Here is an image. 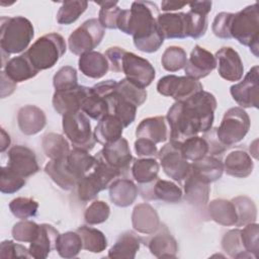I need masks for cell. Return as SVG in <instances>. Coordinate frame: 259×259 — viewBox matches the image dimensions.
I'll list each match as a JSON object with an SVG mask.
<instances>
[{"label":"cell","mask_w":259,"mask_h":259,"mask_svg":"<svg viewBox=\"0 0 259 259\" xmlns=\"http://www.w3.org/2000/svg\"><path fill=\"white\" fill-rule=\"evenodd\" d=\"M215 108V97L204 90L184 101H176L166 115L170 127V142L180 146L186 139L208 132L213 123Z\"/></svg>","instance_id":"cell-1"},{"label":"cell","mask_w":259,"mask_h":259,"mask_svg":"<svg viewBox=\"0 0 259 259\" xmlns=\"http://www.w3.org/2000/svg\"><path fill=\"white\" fill-rule=\"evenodd\" d=\"M159 10L151 1H135L130 9H121L117 28L133 36L135 47L144 53L157 52L164 42L158 24Z\"/></svg>","instance_id":"cell-2"},{"label":"cell","mask_w":259,"mask_h":259,"mask_svg":"<svg viewBox=\"0 0 259 259\" xmlns=\"http://www.w3.org/2000/svg\"><path fill=\"white\" fill-rule=\"evenodd\" d=\"M34 35L32 23L23 16L0 18V48L4 56L22 53Z\"/></svg>","instance_id":"cell-3"},{"label":"cell","mask_w":259,"mask_h":259,"mask_svg":"<svg viewBox=\"0 0 259 259\" xmlns=\"http://www.w3.org/2000/svg\"><path fill=\"white\" fill-rule=\"evenodd\" d=\"M230 36L241 45L250 49L251 53L258 57L259 40V11L258 4L246 6L241 11L233 13L230 22Z\"/></svg>","instance_id":"cell-4"},{"label":"cell","mask_w":259,"mask_h":259,"mask_svg":"<svg viewBox=\"0 0 259 259\" xmlns=\"http://www.w3.org/2000/svg\"><path fill=\"white\" fill-rule=\"evenodd\" d=\"M65 38L51 32L38 37L24 53L32 66L39 72L53 68L66 53Z\"/></svg>","instance_id":"cell-5"},{"label":"cell","mask_w":259,"mask_h":259,"mask_svg":"<svg viewBox=\"0 0 259 259\" xmlns=\"http://www.w3.org/2000/svg\"><path fill=\"white\" fill-rule=\"evenodd\" d=\"M95 158L94 168L84 175L77 185V194L82 201H89L95 198L100 191L108 188L113 180L122 175L120 171L109 166L99 154Z\"/></svg>","instance_id":"cell-6"},{"label":"cell","mask_w":259,"mask_h":259,"mask_svg":"<svg viewBox=\"0 0 259 259\" xmlns=\"http://www.w3.org/2000/svg\"><path fill=\"white\" fill-rule=\"evenodd\" d=\"M250 117L242 107L228 109L217 127V137L227 148L241 142L250 128Z\"/></svg>","instance_id":"cell-7"},{"label":"cell","mask_w":259,"mask_h":259,"mask_svg":"<svg viewBox=\"0 0 259 259\" xmlns=\"http://www.w3.org/2000/svg\"><path fill=\"white\" fill-rule=\"evenodd\" d=\"M63 132L75 148L90 151L95 146V138L88 116L82 111L67 113L62 119Z\"/></svg>","instance_id":"cell-8"},{"label":"cell","mask_w":259,"mask_h":259,"mask_svg":"<svg viewBox=\"0 0 259 259\" xmlns=\"http://www.w3.org/2000/svg\"><path fill=\"white\" fill-rule=\"evenodd\" d=\"M105 34L104 27L97 18H90L77 27L68 38V46L74 55L81 56L92 52L102 40Z\"/></svg>","instance_id":"cell-9"},{"label":"cell","mask_w":259,"mask_h":259,"mask_svg":"<svg viewBox=\"0 0 259 259\" xmlns=\"http://www.w3.org/2000/svg\"><path fill=\"white\" fill-rule=\"evenodd\" d=\"M201 90H203L202 84L187 76L167 75L157 83V91L161 95L172 97L176 101H184Z\"/></svg>","instance_id":"cell-10"},{"label":"cell","mask_w":259,"mask_h":259,"mask_svg":"<svg viewBox=\"0 0 259 259\" xmlns=\"http://www.w3.org/2000/svg\"><path fill=\"white\" fill-rule=\"evenodd\" d=\"M157 157L164 173L175 181L181 182L185 180L191 171V164L182 156L180 146L171 142L161 148Z\"/></svg>","instance_id":"cell-11"},{"label":"cell","mask_w":259,"mask_h":259,"mask_svg":"<svg viewBox=\"0 0 259 259\" xmlns=\"http://www.w3.org/2000/svg\"><path fill=\"white\" fill-rule=\"evenodd\" d=\"M121 72L128 81L144 89L153 82L156 76L152 64L132 52H125L123 55Z\"/></svg>","instance_id":"cell-12"},{"label":"cell","mask_w":259,"mask_h":259,"mask_svg":"<svg viewBox=\"0 0 259 259\" xmlns=\"http://www.w3.org/2000/svg\"><path fill=\"white\" fill-rule=\"evenodd\" d=\"M259 67H252L244 79L231 86L230 93L233 99L242 108H258V98H259Z\"/></svg>","instance_id":"cell-13"},{"label":"cell","mask_w":259,"mask_h":259,"mask_svg":"<svg viewBox=\"0 0 259 259\" xmlns=\"http://www.w3.org/2000/svg\"><path fill=\"white\" fill-rule=\"evenodd\" d=\"M89 93L90 87L83 85H78L68 90L55 91L53 95V106L61 115L80 111Z\"/></svg>","instance_id":"cell-14"},{"label":"cell","mask_w":259,"mask_h":259,"mask_svg":"<svg viewBox=\"0 0 259 259\" xmlns=\"http://www.w3.org/2000/svg\"><path fill=\"white\" fill-rule=\"evenodd\" d=\"M7 166L24 178L35 174L39 170L34 152L22 145H15L10 148Z\"/></svg>","instance_id":"cell-15"},{"label":"cell","mask_w":259,"mask_h":259,"mask_svg":"<svg viewBox=\"0 0 259 259\" xmlns=\"http://www.w3.org/2000/svg\"><path fill=\"white\" fill-rule=\"evenodd\" d=\"M215 67L217 60L214 56L204 48L196 45L190 53L184 71L187 77L199 80L209 75Z\"/></svg>","instance_id":"cell-16"},{"label":"cell","mask_w":259,"mask_h":259,"mask_svg":"<svg viewBox=\"0 0 259 259\" xmlns=\"http://www.w3.org/2000/svg\"><path fill=\"white\" fill-rule=\"evenodd\" d=\"M220 76L231 82L239 81L243 77L244 66L240 55L231 47L221 48L214 56Z\"/></svg>","instance_id":"cell-17"},{"label":"cell","mask_w":259,"mask_h":259,"mask_svg":"<svg viewBox=\"0 0 259 259\" xmlns=\"http://www.w3.org/2000/svg\"><path fill=\"white\" fill-rule=\"evenodd\" d=\"M98 154L109 166L117 169L122 174L128 170L133 161L128 143L122 137L117 141L104 145Z\"/></svg>","instance_id":"cell-18"},{"label":"cell","mask_w":259,"mask_h":259,"mask_svg":"<svg viewBox=\"0 0 259 259\" xmlns=\"http://www.w3.org/2000/svg\"><path fill=\"white\" fill-rule=\"evenodd\" d=\"M190 10L187 17V36L197 39L205 34L207 29V14L211 10V1H194L188 3Z\"/></svg>","instance_id":"cell-19"},{"label":"cell","mask_w":259,"mask_h":259,"mask_svg":"<svg viewBox=\"0 0 259 259\" xmlns=\"http://www.w3.org/2000/svg\"><path fill=\"white\" fill-rule=\"evenodd\" d=\"M59 232L52 225L41 224L35 239L30 242L28 251L30 257L36 259H45L49 254L56 249Z\"/></svg>","instance_id":"cell-20"},{"label":"cell","mask_w":259,"mask_h":259,"mask_svg":"<svg viewBox=\"0 0 259 259\" xmlns=\"http://www.w3.org/2000/svg\"><path fill=\"white\" fill-rule=\"evenodd\" d=\"M147 245L151 254L157 258H175L177 256L178 244L165 226L160 225Z\"/></svg>","instance_id":"cell-21"},{"label":"cell","mask_w":259,"mask_h":259,"mask_svg":"<svg viewBox=\"0 0 259 259\" xmlns=\"http://www.w3.org/2000/svg\"><path fill=\"white\" fill-rule=\"evenodd\" d=\"M133 228L142 234H154L160 227V218L157 210L147 202L135 206L132 213Z\"/></svg>","instance_id":"cell-22"},{"label":"cell","mask_w":259,"mask_h":259,"mask_svg":"<svg viewBox=\"0 0 259 259\" xmlns=\"http://www.w3.org/2000/svg\"><path fill=\"white\" fill-rule=\"evenodd\" d=\"M17 124L20 132L26 136L36 135L47 124V117L42 109L35 105H25L18 110Z\"/></svg>","instance_id":"cell-23"},{"label":"cell","mask_w":259,"mask_h":259,"mask_svg":"<svg viewBox=\"0 0 259 259\" xmlns=\"http://www.w3.org/2000/svg\"><path fill=\"white\" fill-rule=\"evenodd\" d=\"M158 27L164 38H185L187 36L186 13H164L157 17Z\"/></svg>","instance_id":"cell-24"},{"label":"cell","mask_w":259,"mask_h":259,"mask_svg":"<svg viewBox=\"0 0 259 259\" xmlns=\"http://www.w3.org/2000/svg\"><path fill=\"white\" fill-rule=\"evenodd\" d=\"M108 190L111 202L119 207H126L133 204L139 192L134 181L127 178H116L110 183Z\"/></svg>","instance_id":"cell-25"},{"label":"cell","mask_w":259,"mask_h":259,"mask_svg":"<svg viewBox=\"0 0 259 259\" xmlns=\"http://www.w3.org/2000/svg\"><path fill=\"white\" fill-rule=\"evenodd\" d=\"M182 195V190L177 184L169 180L158 178L149 189L142 191V196L146 199H159L171 203L179 202Z\"/></svg>","instance_id":"cell-26"},{"label":"cell","mask_w":259,"mask_h":259,"mask_svg":"<svg viewBox=\"0 0 259 259\" xmlns=\"http://www.w3.org/2000/svg\"><path fill=\"white\" fill-rule=\"evenodd\" d=\"M224 171L230 176L237 178L248 177L254 168L251 156L242 150H236L227 155L225 158Z\"/></svg>","instance_id":"cell-27"},{"label":"cell","mask_w":259,"mask_h":259,"mask_svg":"<svg viewBox=\"0 0 259 259\" xmlns=\"http://www.w3.org/2000/svg\"><path fill=\"white\" fill-rule=\"evenodd\" d=\"M165 116H153L144 118L137 126L136 137L148 139L155 144L165 142L168 139V128Z\"/></svg>","instance_id":"cell-28"},{"label":"cell","mask_w":259,"mask_h":259,"mask_svg":"<svg viewBox=\"0 0 259 259\" xmlns=\"http://www.w3.org/2000/svg\"><path fill=\"white\" fill-rule=\"evenodd\" d=\"M123 128L124 126L118 117L113 114H107L98 120V123L93 131V135L95 141L104 146L120 139Z\"/></svg>","instance_id":"cell-29"},{"label":"cell","mask_w":259,"mask_h":259,"mask_svg":"<svg viewBox=\"0 0 259 259\" xmlns=\"http://www.w3.org/2000/svg\"><path fill=\"white\" fill-rule=\"evenodd\" d=\"M142 238L133 231H126L117 238L108 251V257L114 259H134L140 250Z\"/></svg>","instance_id":"cell-30"},{"label":"cell","mask_w":259,"mask_h":259,"mask_svg":"<svg viewBox=\"0 0 259 259\" xmlns=\"http://www.w3.org/2000/svg\"><path fill=\"white\" fill-rule=\"evenodd\" d=\"M78 67L83 75L93 79L102 78L109 70V64L105 56L94 51L81 55Z\"/></svg>","instance_id":"cell-31"},{"label":"cell","mask_w":259,"mask_h":259,"mask_svg":"<svg viewBox=\"0 0 259 259\" xmlns=\"http://www.w3.org/2000/svg\"><path fill=\"white\" fill-rule=\"evenodd\" d=\"M210 192L209 183H206L195 176L193 173L185 178L184 182V199L197 207L204 206L208 202Z\"/></svg>","instance_id":"cell-32"},{"label":"cell","mask_w":259,"mask_h":259,"mask_svg":"<svg viewBox=\"0 0 259 259\" xmlns=\"http://www.w3.org/2000/svg\"><path fill=\"white\" fill-rule=\"evenodd\" d=\"M66 158L50 160L45 166V171L61 188L71 190L78 185L79 179L69 170Z\"/></svg>","instance_id":"cell-33"},{"label":"cell","mask_w":259,"mask_h":259,"mask_svg":"<svg viewBox=\"0 0 259 259\" xmlns=\"http://www.w3.org/2000/svg\"><path fill=\"white\" fill-rule=\"evenodd\" d=\"M106 100L109 106V114L118 117L124 127L134 122L138 108L134 103L118 94L115 89L106 97Z\"/></svg>","instance_id":"cell-34"},{"label":"cell","mask_w":259,"mask_h":259,"mask_svg":"<svg viewBox=\"0 0 259 259\" xmlns=\"http://www.w3.org/2000/svg\"><path fill=\"white\" fill-rule=\"evenodd\" d=\"M3 71L15 83H20L31 79L38 73L25 54L8 60L4 65Z\"/></svg>","instance_id":"cell-35"},{"label":"cell","mask_w":259,"mask_h":259,"mask_svg":"<svg viewBox=\"0 0 259 259\" xmlns=\"http://www.w3.org/2000/svg\"><path fill=\"white\" fill-rule=\"evenodd\" d=\"M191 173L206 183H211L220 179L224 172L222 161L213 156L204 158L191 163Z\"/></svg>","instance_id":"cell-36"},{"label":"cell","mask_w":259,"mask_h":259,"mask_svg":"<svg viewBox=\"0 0 259 259\" xmlns=\"http://www.w3.org/2000/svg\"><path fill=\"white\" fill-rule=\"evenodd\" d=\"M207 211L212 221L222 226H236L237 212L232 200L213 199L208 203Z\"/></svg>","instance_id":"cell-37"},{"label":"cell","mask_w":259,"mask_h":259,"mask_svg":"<svg viewBox=\"0 0 259 259\" xmlns=\"http://www.w3.org/2000/svg\"><path fill=\"white\" fill-rule=\"evenodd\" d=\"M66 161L69 170L80 181L84 175L89 173L94 168L96 158L95 156H91L88 151L74 147L68 154Z\"/></svg>","instance_id":"cell-38"},{"label":"cell","mask_w":259,"mask_h":259,"mask_svg":"<svg viewBox=\"0 0 259 259\" xmlns=\"http://www.w3.org/2000/svg\"><path fill=\"white\" fill-rule=\"evenodd\" d=\"M160 165L155 158H143L136 160L132 165V175L138 183L148 184L158 178Z\"/></svg>","instance_id":"cell-39"},{"label":"cell","mask_w":259,"mask_h":259,"mask_svg":"<svg viewBox=\"0 0 259 259\" xmlns=\"http://www.w3.org/2000/svg\"><path fill=\"white\" fill-rule=\"evenodd\" d=\"M44 152L50 160L64 159L70 153V147L68 141L60 134L49 133L41 141Z\"/></svg>","instance_id":"cell-40"},{"label":"cell","mask_w":259,"mask_h":259,"mask_svg":"<svg viewBox=\"0 0 259 259\" xmlns=\"http://www.w3.org/2000/svg\"><path fill=\"white\" fill-rule=\"evenodd\" d=\"M76 232L82 239L83 249L92 253H100L106 249L107 240L101 231L88 226H81Z\"/></svg>","instance_id":"cell-41"},{"label":"cell","mask_w":259,"mask_h":259,"mask_svg":"<svg viewBox=\"0 0 259 259\" xmlns=\"http://www.w3.org/2000/svg\"><path fill=\"white\" fill-rule=\"evenodd\" d=\"M82 249V239L77 232H66L59 235L56 250L61 257L66 259L74 258L80 253Z\"/></svg>","instance_id":"cell-42"},{"label":"cell","mask_w":259,"mask_h":259,"mask_svg":"<svg viewBox=\"0 0 259 259\" xmlns=\"http://www.w3.org/2000/svg\"><path fill=\"white\" fill-rule=\"evenodd\" d=\"M180 152L187 161L195 162L209 154V147L203 137L194 136L181 143Z\"/></svg>","instance_id":"cell-43"},{"label":"cell","mask_w":259,"mask_h":259,"mask_svg":"<svg viewBox=\"0 0 259 259\" xmlns=\"http://www.w3.org/2000/svg\"><path fill=\"white\" fill-rule=\"evenodd\" d=\"M88 2L83 0L65 1L62 3L58 13L57 21L60 24L68 25L75 22L87 9Z\"/></svg>","instance_id":"cell-44"},{"label":"cell","mask_w":259,"mask_h":259,"mask_svg":"<svg viewBox=\"0 0 259 259\" xmlns=\"http://www.w3.org/2000/svg\"><path fill=\"white\" fill-rule=\"evenodd\" d=\"M81 110L87 116L95 120H100L102 117L109 114V106L106 98L96 94L91 87L90 93L85 99Z\"/></svg>","instance_id":"cell-45"},{"label":"cell","mask_w":259,"mask_h":259,"mask_svg":"<svg viewBox=\"0 0 259 259\" xmlns=\"http://www.w3.org/2000/svg\"><path fill=\"white\" fill-rule=\"evenodd\" d=\"M237 212V227L256 223L257 208L254 201L247 196H237L232 199Z\"/></svg>","instance_id":"cell-46"},{"label":"cell","mask_w":259,"mask_h":259,"mask_svg":"<svg viewBox=\"0 0 259 259\" xmlns=\"http://www.w3.org/2000/svg\"><path fill=\"white\" fill-rule=\"evenodd\" d=\"M224 251L232 258H251L246 252L241 238V229L231 230L222 239Z\"/></svg>","instance_id":"cell-47"},{"label":"cell","mask_w":259,"mask_h":259,"mask_svg":"<svg viewBox=\"0 0 259 259\" xmlns=\"http://www.w3.org/2000/svg\"><path fill=\"white\" fill-rule=\"evenodd\" d=\"M187 62L186 52L176 46L168 47L161 58V64L166 71L176 72L183 69Z\"/></svg>","instance_id":"cell-48"},{"label":"cell","mask_w":259,"mask_h":259,"mask_svg":"<svg viewBox=\"0 0 259 259\" xmlns=\"http://www.w3.org/2000/svg\"><path fill=\"white\" fill-rule=\"evenodd\" d=\"M116 92L134 103L137 107L141 106L147 100V91L128 81L126 78L121 79L116 84Z\"/></svg>","instance_id":"cell-49"},{"label":"cell","mask_w":259,"mask_h":259,"mask_svg":"<svg viewBox=\"0 0 259 259\" xmlns=\"http://www.w3.org/2000/svg\"><path fill=\"white\" fill-rule=\"evenodd\" d=\"M25 185V178L11 170L8 166L0 170V191L5 194L17 192Z\"/></svg>","instance_id":"cell-50"},{"label":"cell","mask_w":259,"mask_h":259,"mask_svg":"<svg viewBox=\"0 0 259 259\" xmlns=\"http://www.w3.org/2000/svg\"><path fill=\"white\" fill-rule=\"evenodd\" d=\"M9 209L17 219L27 220L36 215L38 203L29 197H16L10 201Z\"/></svg>","instance_id":"cell-51"},{"label":"cell","mask_w":259,"mask_h":259,"mask_svg":"<svg viewBox=\"0 0 259 259\" xmlns=\"http://www.w3.org/2000/svg\"><path fill=\"white\" fill-rule=\"evenodd\" d=\"M100 5L98 21L104 28L115 29L117 28V20L121 9L117 6V1H103L96 2Z\"/></svg>","instance_id":"cell-52"},{"label":"cell","mask_w":259,"mask_h":259,"mask_svg":"<svg viewBox=\"0 0 259 259\" xmlns=\"http://www.w3.org/2000/svg\"><path fill=\"white\" fill-rule=\"evenodd\" d=\"M259 226L256 223L245 225V228L241 230V238L243 241L246 252L251 258L257 259L259 256Z\"/></svg>","instance_id":"cell-53"},{"label":"cell","mask_w":259,"mask_h":259,"mask_svg":"<svg viewBox=\"0 0 259 259\" xmlns=\"http://www.w3.org/2000/svg\"><path fill=\"white\" fill-rule=\"evenodd\" d=\"M110 207L102 200H94L84 211V220L88 225L102 224L109 218Z\"/></svg>","instance_id":"cell-54"},{"label":"cell","mask_w":259,"mask_h":259,"mask_svg":"<svg viewBox=\"0 0 259 259\" xmlns=\"http://www.w3.org/2000/svg\"><path fill=\"white\" fill-rule=\"evenodd\" d=\"M53 84L56 91L68 90L78 86L77 71L71 66H64L54 75Z\"/></svg>","instance_id":"cell-55"},{"label":"cell","mask_w":259,"mask_h":259,"mask_svg":"<svg viewBox=\"0 0 259 259\" xmlns=\"http://www.w3.org/2000/svg\"><path fill=\"white\" fill-rule=\"evenodd\" d=\"M39 230V225L32 221L22 220L16 223L12 228V237L17 242L30 243L37 236Z\"/></svg>","instance_id":"cell-56"},{"label":"cell","mask_w":259,"mask_h":259,"mask_svg":"<svg viewBox=\"0 0 259 259\" xmlns=\"http://www.w3.org/2000/svg\"><path fill=\"white\" fill-rule=\"evenodd\" d=\"M0 257L1 258H28L30 257L29 251L20 244L14 243L10 240H5L0 244Z\"/></svg>","instance_id":"cell-57"},{"label":"cell","mask_w":259,"mask_h":259,"mask_svg":"<svg viewBox=\"0 0 259 259\" xmlns=\"http://www.w3.org/2000/svg\"><path fill=\"white\" fill-rule=\"evenodd\" d=\"M233 13L231 12H220L215 15L213 21H212V32L214 33L215 36L220 38H225L229 39L231 38L230 36V22L232 19Z\"/></svg>","instance_id":"cell-58"},{"label":"cell","mask_w":259,"mask_h":259,"mask_svg":"<svg viewBox=\"0 0 259 259\" xmlns=\"http://www.w3.org/2000/svg\"><path fill=\"white\" fill-rule=\"evenodd\" d=\"M126 51L119 47H111L105 51V58L108 61L109 69L112 72H121L122 58Z\"/></svg>","instance_id":"cell-59"},{"label":"cell","mask_w":259,"mask_h":259,"mask_svg":"<svg viewBox=\"0 0 259 259\" xmlns=\"http://www.w3.org/2000/svg\"><path fill=\"white\" fill-rule=\"evenodd\" d=\"M135 151L139 157H145V158H151V157H157L158 156V149L154 142L144 139V138H138L135 142Z\"/></svg>","instance_id":"cell-60"},{"label":"cell","mask_w":259,"mask_h":259,"mask_svg":"<svg viewBox=\"0 0 259 259\" xmlns=\"http://www.w3.org/2000/svg\"><path fill=\"white\" fill-rule=\"evenodd\" d=\"M207 144H208V147H209V155L210 156H214V155H218V154H222L226 149L227 147L224 146L220 140L218 139L217 137V127L214 128H210L208 132L204 133L203 136H202Z\"/></svg>","instance_id":"cell-61"},{"label":"cell","mask_w":259,"mask_h":259,"mask_svg":"<svg viewBox=\"0 0 259 259\" xmlns=\"http://www.w3.org/2000/svg\"><path fill=\"white\" fill-rule=\"evenodd\" d=\"M16 88V83L13 82L2 70L1 71V97L4 98L13 93Z\"/></svg>","instance_id":"cell-62"},{"label":"cell","mask_w":259,"mask_h":259,"mask_svg":"<svg viewBox=\"0 0 259 259\" xmlns=\"http://www.w3.org/2000/svg\"><path fill=\"white\" fill-rule=\"evenodd\" d=\"M188 3L186 2H177V1H162L161 8L164 11H174L183 8Z\"/></svg>","instance_id":"cell-63"},{"label":"cell","mask_w":259,"mask_h":259,"mask_svg":"<svg viewBox=\"0 0 259 259\" xmlns=\"http://www.w3.org/2000/svg\"><path fill=\"white\" fill-rule=\"evenodd\" d=\"M11 140L9 135L4 131V128H1V139H0V150L1 152H5V150L10 146Z\"/></svg>","instance_id":"cell-64"}]
</instances>
